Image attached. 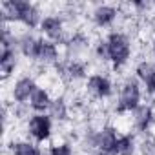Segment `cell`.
Masks as SVG:
<instances>
[{"instance_id": "obj_1", "label": "cell", "mask_w": 155, "mask_h": 155, "mask_svg": "<svg viewBox=\"0 0 155 155\" xmlns=\"http://www.w3.org/2000/svg\"><path fill=\"white\" fill-rule=\"evenodd\" d=\"M106 42V49H108V58L110 64L113 66V69H120L122 66L128 64V60L131 58L133 53V44L131 38L126 31H110L104 38Z\"/></svg>"}, {"instance_id": "obj_2", "label": "cell", "mask_w": 155, "mask_h": 155, "mask_svg": "<svg viewBox=\"0 0 155 155\" xmlns=\"http://www.w3.org/2000/svg\"><path fill=\"white\" fill-rule=\"evenodd\" d=\"M140 99H142V86L139 82L137 77H126L119 86V95H117V113L124 115V113H133L139 106H140Z\"/></svg>"}, {"instance_id": "obj_3", "label": "cell", "mask_w": 155, "mask_h": 155, "mask_svg": "<svg viewBox=\"0 0 155 155\" xmlns=\"http://www.w3.org/2000/svg\"><path fill=\"white\" fill-rule=\"evenodd\" d=\"M117 140H119V130L111 124H106L104 128H99V130H95L93 133L88 135L90 148L93 151L106 153V155H113Z\"/></svg>"}, {"instance_id": "obj_4", "label": "cell", "mask_w": 155, "mask_h": 155, "mask_svg": "<svg viewBox=\"0 0 155 155\" xmlns=\"http://www.w3.org/2000/svg\"><path fill=\"white\" fill-rule=\"evenodd\" d=\"M26 131L35 142H48L53 135V119L48 113H33L26 122Z\"/></svg>"}, {"instance_id": "obj_5", "label": "cell", "mask_w": 155, "mask_h": 155, "mask_svg": "<svg viewBox=\"0 0 155 155\" xmlns=\"http://www.w3.org/2000/svg\"><path fill=\"white\" fill-rule=\"evenodd\" d=\"M86 93L95 101H104L113 95V82L104 73H91L84 82Z\"/></svg>"}, {"instance_id": "obj_6", "label": "cell", "mask_w": 155, "mask_h": 155, "mask_svg": "<svg viewBox=\"0 0 155 155\" xmlns=\"http://www.w3.org/2000/svg\"><path fill=\"white\" fill-rule=\"evenodd\" d=\"M40 33L55 42V44H66L68 37H66V20L62 17H57V15H48L42 18V24H40Z\"/></svg>"}, {"instance_id": "obj_7", "label": "cell", "mask_w": 155, "mask_h": 155, "mask_svg": "<svg viewBox=\"0 0 155 155\" xmlns=\"http://www.w3.org/2000/svg\"><path fill=\"white\" fill-rule=\"evenodd\" d=\"M38 88L37 81H35V77L31 75H22L18 77V79L13 82V88H11V99L15 104H26L29 102L33 91Z\"/></svg>"}, {"instance_id": "obj_8", "label": "cell", "mask_w": 155, "mask_h": 155, "mask_svg": "<svg viewBox=\"0 0 155 155\" xmlns=\"http://www.w3.org/2000/svg\"><path fill=\"white\" fill-rule=\"evenodd\" d=\"M119 15H122L120 13V8L119 6H113V4H99L90 13L91 20H93V24L97 28H110V26H113L115 20L119 18Z\"/></svg>"}, {"instance_id": "obj_9", "label": "cell", "mask_w": 155, "mask_h": 155, "mask_svg": "<svg viewBox=\"0 0 155 155\" xmlns=\"http://www.w3.org/2000/svg\"><path fill=\"white\" fill-rule=\"evenodd\" d=\"M131 124L137 133H148L155 124V108L151 104H140L131 117Z\"/></svg>"}, {"instance_id": "obj_10", "label": "cell", "mask_w": 155, "mask_h": 155, "mask_svg": "<svg viewBox=\"0 0 155 155\" xmlns=\"http://www.w3.org/2000/svg\"><path fill=\"white\" fill-rule=\"evenodd\" d=\"M40 37H35L33 33L29 31H24L20 37H18V53L28 58V60H35L37 62V57H38V48H40Z\"/></svg>"}, {"instance_id": "obj_11", "label": "cell", "mask_w": 155, "mask_h": 155, "mask_svg": "<svg viewBox=\"0 0 155 155\" xmlns=\"http://www.w3.org/2000/svg\"><path fill=\"white\" fill-rule=\"evenodd\" d=\"M37 62L42 64L44 68L58 64L60 62V48H58V44H55V42H51L48 38H42L40 40V48H38Z\"/></svg>"}, {"instance_id": "obj_12", "label": "cell", "mask_w": 155, "mask_h": 155, "mask_svg": "<svg viewBox=\"0 0 155 155\" xmlns=\"http://www.w3.org/2000/svg\"><path fill=\"white\" fill-rule=\"evenodd\" d=\"M51 102H53L51 91H49L48 88L38 86V88L33 91V95H31V99H29L28 106H29L35 113H46V111H49Z\"/></svg>"}, {"instance_id": "obj_13", "label": "cell", "mask_w": 155, "mask_h": 155, "mask_svg": "<svg viewBox=\"0 0 155 155\" xmlns=\"http://www.w3.org/2000/svg\"><path fill=\"white\" fill-rule=\"evenodd\" d=\"M69 111H71V108H69V104L66 102V97H53V102H51V108H49L48 115H49L55 122L62 124V122L68 120Z\"/></svg>"}, {"instance_id": "obj_14", "label": "cell", "mask_w": 155, "mask_h": 155, "mask_svg": "<svg viewBox=\"0 0 155 155\" xmlns=\"http://www.w3.org/2000/svg\"><path fill=\"white\" fill-rule=\"evenodd\" d=\"M11 155H42V150L37 142H31L28 139H17L11 144Z\"/></svg>"}, {"instance_id": "obj_15", "label": "cell", "mask_w": 155, "mask_h": 155, "mask_svg": "<svg viewBox=\"0 0 155 155\" xmlns=\"http://www.w3.org/2000/svg\"><path fill=\"white\" fill-rule=\"evenodd\" d=\"M135 150H137L135 135L122 133V135H119V140H117V146L113 150V155H133Z\"/></svg>"}, {"instance_id": "obj_16", "label": "cell", "mask_w": 155, "mask_h": 155, "mask_svg": "<svg viewBox=\"0 0 155 155\" xmlns=\"http://www.w3.org/2000/svg\"><path fill=\"white\" fill-rule=\"evenodd\" d=\"M155 71V60H140L137 66H135V77L140 81V82H146L150 77L153 75Z\"/></svg>"}, {"instance_id": "obj_17", "label": "cell", "mask_w": 155, "mask_h": 155, "mask_svg": "<svg viewBox=\"0 0 155 155\" xmlns=\"http://www.w3.org/2000/svg\"><path fill=\"white\" fill-rule=\"evenodd\" d=\"M48 155H75V151H73V148H71L69 142L60 140V142H53L49 146Z\"/></svg>"}, {"instance_id": "obj_18", "label": "cell", "mask_w": 155, "mask_h": 155, "mask_svg": "<svg viewBox=\"0 0 155 155\" xmlns=\"http://www.w3.org/2000/svg\"><path fill=\"white\" fill-rule=\"evenodd\" d=\"M144 86H146V93L151 95V97H155V71H153V75L150 77V79L144 82Z\"/></svg>"}]
</instances>
